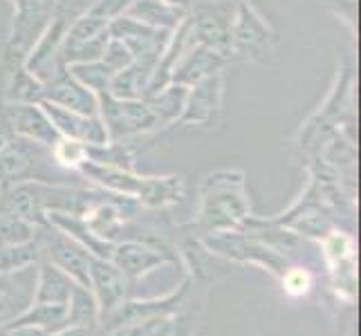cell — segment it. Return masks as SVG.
<instances>
[{"label": "cell", "mask_w": 361, "mask_h": 336, "mask_svg": "<svg viewBox=\"0 0 361 336\" xmlns=\"http://www.w3.org/2000/svg\"><path fill=\"white\" fill-rule=\"evenodd\" d=\"M7 332L9 336H49L47 330L36 328V325H16V328H9Z\"/></svg>", "instance_id": "2e32d148"}, {"label": "cell", "mask_w": 361, "mask_h": 336, "mask_svg": "<svg viewBox=\"0 0 361 336\" xmlns=\"http://www.w3.org/2000/svg\"><path fill=\"white\" fill-rule=\"evenodd\" d=\"M32 233H34V227L30 222H25L9 206L0 202V242H7V244L27 242L32 240Z\"/></svg>", "instance_id": "7c38bea8"}, {"label": "cell", "mask_w": 361, "mask_h": 336, "mask_svg": "<svg viewBox=\"0 0 361 336\" xmlns=\"http://www.w3.org/2000/svg\"><path fill=\"white\" fill-rule=\"evenodd\" d=\"M11 123L18 132H23L27 139L39 142V144H52L56 130L52 128V123L41 115L39 110H34V106H14L11 108Z\"/></svg>", "instance_id": "8992f818"}, {"label": "cell", "mask_w": 361, "mask_h": 336, "mask_svg": "<svg viewBox=\"0 0 361 336\" xmlns=\"http://www.w3.org/2000/svg\"><path fill=\"white\" fill-rule=\"evenodd\" d=\"M106 45V25L102 20H81L77 27L72 30V36L68 41V52L72 49L74 56H83L85 49H94L99 54Z\"/></svg>", "instance_id": "30bf717a"}, {"label": "cell", "mask_w": 361, "mask_h": 336, "mask_svg": "<svg viewBox=\"0 0 361 336\" xmlns=\"http://www.w3.org/2000/svg\"><path fill=\"white\" fill-rule=\"evenodd\" d=\"M171 328V323L151 316V318H142V321H133V323H123L113 336H164Z\"/></svg>", "instance_id": "4fadbf2b"}, {"label": "cell", "mask_w": 361, "mask_h": 336, "mask_svg": "<svg viewBox=\"0 0 361 336\" xmlns=\"http://www.w3.org/2000/svg\"><path fill=\"white\" fill-rule=\"evenodd\" d=\"M45 161L47 157L43 155V148L39 146V142H9L0 151V180H45Z\"/></svg>", "instance_id": "6da1fadb"}, {"label": "cell", "mask_w": 361, "mask_h": 336, "mask_svg": "<svg viewBox=\"0 0 361 336\" xmlns=\"http://www.w3.org/2000/svg\"><path fill=\"white\" fill-rule=\"evenodd\" d=\"M47 112H49V117L54 119L56 123V128L59 130H63L68 132L70 137H77V139H85V142H97V144H102L104 142V130L102 126H97L94 121H88V119H83V117H77V115H68L66 110H61L56 106H45Z\"/></svg>", "instance_id": "9c48e42d"}, {"label": "cell", "mask_w": 361, "mask_h": 336, "mask_svg": "<svg viewBox=\"0 0 361 336\" xmlns=\"http://www.w3.org/2000/svg\"><path fill=\"white\" fill-rule=\"evenodd\" d=\"M88 276H90V287L94 290L102 309L106 314L115 312L123 301V294H126L123 273L115 265H110L106 258H90Z\"/></svg>", "instance_id": "3957f363"}, {"label": "cell", "mask_w": 361, "mask_h": 336, "mask_svg": "<svg viewBox=\"0 0 361 336\" xmlns=\"http://www.w3.org/2000/svg\"><path fill=\"white\" fill-rule=\"evenodd\" d=\"M41 256V247L39 242H18V244H7L0 242V273H9V271H18L25 269L27 265L36 263Z\"/></svg>", "instance_id": "8fae6325"}, {"label": "cell", "mask_w": 361, "mask_h": 336, "mask_svg": "<svg viewBox=\"0 0 361 336\" xmlns=\"http://www.w3.org/2000/svg\"><path fill=\"white\" fill-rule=\"evenodd\" d=\"M9 287H11V282L5 278V273H0V292H9Z\"/></svg>", "instance_id": "ac0fdd59"}, {"label": "cell", "mask_w": 361, "mask_h": 336, "mask_svg": "<svg viewBox=\"0 0 361 336\" xmlns=\"http://www.w3.org/2000/svg\"><path fill=\"white\" fill-rule=\"evenodd\" d=\"M39 247H41V251H47L49 263L54 267L68 273L77 285L90 287V276H88L90 256L83 249V244H77L72 238H66L63 233H56V235L49 233L43 240V244H39Z\"/></svg>", "instance_id": "7a4b0ae2"}, {"label": "cell", "mask_w": 361, "mask_h": 336, "mask_svg": "<svg viewBox=\"0 0 361 336\" xmlns=\"http://www.w3.org/2000/svg\"><path fill=\"white\" fill-rule=\"evenodd\" d=\"M74 282L68 273H63L52 263H45L41 267V282L36 292V303H49V305H68Z\"/></svg>", "instance_id": "5b68a950"}, {"label": "cell", "mask_w": 361, "mask_h": 336, "mask_svg": "<svg viewBox=\"0 0 361 336\" xmlns=\"http://www.w3.org/2000/svg\"><path fill=\"white\" fill-rule=\"evenodd\" d=\"M11 312H14V301L7 292H0V321H5Z\"/></svg>", "instance_id": "e0dca14e"}, {"label": "cell", "mask_w": 361, "mask_h": 336, "mask_svg": "<svg viewBox=\"0 0 361 336\" xmlns=\"http://www.w3.org/2000/svg\"><path fill=\"white\" fill-rule=\"evenodd\" d=\"M16 325H36L43 330H66L68 328V305H49V303H36L32 309H27L23 316L14 318V323H9V328Z\"/></svg>", "instance_id": "52a82bcc"}, {"label": "cell", "mask_w": 361, "mask_h": 336, "mask_svg": "<svg viewBox=\"0 0 361 336\" xmlns=\"http://www.w3.org/2000/svg\"><path fill=\"white\" fill-rule=\"evenodd\" d=\"M307 285H310V276L301 269H294L285 276V290L290 294H303L307 292Z\"/></svg>", "instance_id": "9a60e30c"}, {"label": "cell", "mask_w": 361, "mask_h": 336, "mask_svg": "<svg viewBox=\"0 0 361 336\" xmlns=\"http://www.w3.org/2000/svg\"><path fill=\"white\" fill-rule=\"evenodd\" d=\"M113 258H115V267L123 273V278H140L142 273L148 269H153L155 265H161V258L157 251L148 249L144 244L137 242H126L117 249H113Z\"/></svg>", "instance_id": "277c9868"}, {"label": "cell", "mask_w": 361, "mask_h": 336, "mask_svg": "<svg viewBox=\"0 0 361 336\" xmlns=\"http://www.w3.org/2000/svg\"><path fill=\"white\" fill-rule=\"evenodd\" d=\"M49 220H52L54 224H59V227H66L70 238H77L74 233H85V224H83V222L72 220V218H68V216H63V213H52V216H49ZM83 240L88 242L90 251H97L102 258H110V256H113V247H110V244H104V242H97V240H94V235H90V231H88V238L83 235Z\"/></svg>", "instance_id": "5bb4252c"}, {"label": "cell", "mask_w": 361, "mask_h": 336, "mask_svg": "<svg viewBox=\"0 0 361 336\" xmlns=\"http://www.w3.org/2000/svg\"><path fill=\"white\" fill-rule=\"evenodd\" d=\"M0 336H9V332L7 330H0Z\"/></svg>", "instance_id": "d6986e66"}, {"label": "cell", "mask_w": 361, "mask_h": 336, "mask_svg": "<svg viewBox=\"0 0 361 336\" xmlns=\"http://www.w3.org/2000/svg\"><path fill=\"white\" fill-rule=\"evenodd\" d=\"M97 312V298L90 294V287L74 285L68 301V328H94Z\"/></svg>", "instance_id": "ba28073f"}]
</instances>
